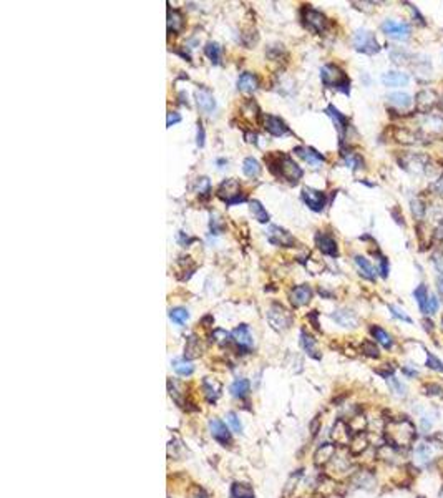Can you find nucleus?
<instances>
[{
  "mask_svg": "<svg viewBox=\"0 0 443 498\" xmlns=\"http://www.w3.org/2000/svg\"><path fill=\"white\" fill-rule=\"evenodd\" d=\"M316 244L317 248L321 249V252L327 254V256H332V257H337L338 256V248H337V243L331 234H326V233H317L316 234Z\"/></svg>",
  "mask_w": 443,
  "mask_h": 498,
  "instance_id": "13",
  "label": "nucleus"
},
{
  "mask_svg": "<svg viewBox=\"0 0 443 498\" xmlns=\"http://www.w3.org/2000/svg\"><path fill=\"white\" fill-rule=\"evenodd\" d=\"M249 380L247 378H236L232 383H231V387H229V390H231V393L234 397H239V398H244L249 393Z\"/></svg>",
  "mask_w": 443,
  "mask_h": 498,
  "instance_id": "31",
  "label": "nucleus"
},
{
  "mask_svg": "<svg viewBox=\"0 0 443 498\" xmlns=\"http://www.w3.org/2000/svg\"><path fill=\"white\" fill-rule=\"evenodd\" d=\"M302 18H304V25L316 33H322L329 28V18L322 12L312 8L311 5H306V7L302 8Z\"/></svg>",
  "mask_w": 443,
  "mask_h": 498,
  "instance_id": "3",
  "label": "nucleus"
},
{
  "mask_svg": "<svg viewBox=\"0 0 443 498\" xmlns=\"http://www.w3.org/2000/svg\"><path fill=\"white\" fill-rule=\"evenodd\" d=\"M321 78L327 87L335 88L345 95L350 93V80H348L345 72H343L340 67H337V65H333V63L324 65L321 70Z\"/></svg>",
  "mask_w": 443,
  "mask_h": 498,
  "instance_id": "1",
  "label": "nucleus"
},
{
  "mask_svg": "<svg viewBox=\"0 0 443 498\" xmlns=\"http://www.w3.org/2000/svg\"><path fill=\"white\" fill-rule=\"evenodd\" d=\"M271 164V163H269ZM272 166H277V174H281V176L286 179V181L289 183H292V184H296L299 179L302 178V168L299 166V164L294 161L292 158H289L286 156V154H279L277 156V163L276 164H271V169Z\"/></svg>",
  "mask_w": 443,
  "mask_h": 498,
  "instance_id": "2",
  "label": "nucleus"
},
{
  "mask_svg": "<svg viewBox=\"0 0 443 498\" xmlns=\"http://www.w3.org/2000/svg\"><path fill=\"white\" fill-rule=\"evenodd\" d=\"M382 32L390 38L395 40H407L410 37V25L405 22H397V20H385L382 23Z\"/></svg>",
  "mask_w": 443,
  "mask_h": 498,
  "instance_id": "7",
  "label": "nucleus"
},
{
  "mask_svg": "<svg viewBox=\"0 0 443 498\" xmlns=\"http://www.w3.org/2000/svg\"><path fill=\"white\" fill-rule=\"evenodd\" d=\"M289 299L296 307H302L306 304L311 302L312 299V287L309 284H301V286H296L289 292Z\"/></svg>",
  "mask_w": 443,
  "mask_h": 498,
  "instance_id": "12",
  "label": "nucleus"
},
{
  "mask_svg": "<svg viewBox=\"0 0 443 498\" xmlns=\"http://www.w3.org/2000/svg\"><path fill=\"white\" fill-rule=\"evenodd\" d=\"M302 201L306 203V206L309 209H312V211H322L324 208H326V203H327V198H326V194H324L322 191H319V189H314V188H309L306 186L302 189Z\"/></svg>",
  "mask_w": 443,
  "mask_h": 498,
  "instance_id": "8",
  "label": "nucleus"
},
{
  "mask_svg": "<svg viewBox=\"0 0 443 498\" xmlns=\"http://www.w3.org/2000/svg\"><path fill=\"white\" fill-rule=\"evenodd\" d=\"M181 122V115L176 113V112H169L168 113V118H166V124L168 126H173V124H176Z\"/></svg>",
  "mask_w": 443,
  "mask_h": 498,
  "instance_id": "50",
  "label": "nucleus"
},
{
  "mask_svg": "<svg viewBox=\"0 0 443 498\" xmlns=\"http://www.w3.org/2000/svg\"><path fill=\"white\" fill-rule=\"evenodd\" d=\"M294 153H297L299 156H301L304 161L309 163L311 166L314 168H317V166H321V164L326 161V158H324V154H321L319 151H316L314 148H307V146H297L296 149H294Z\"/></svg>",
  "mask_w": 443,
  "mask_h": 498,
  "instance_id": "15",
  "label": "nucleus"
},
{
  "mask_svg": "<svg viewBox=\"0 0 443 498\" xmlns=\"http://www.w3.org/2000/svg\"><path fill=\"white\" fill-rule=\"evenodd\" d=\"M266 236L269 239V243L274 244V246H281V248H291L296 239L289 231H286L284 228L279 226H269L266 231Z\"/></svg>",
  "mask_w": 443,
  "mask_h": 498,
  "instance_id": "9",
  "label": "nucleus"
},
{
  "mask_svg": "<svg viewBox=\"0 0 443 498\" xmlns=\"http://www.w3.org/2000/svg\"><path fill=\"white\" fill-rule=\"evenodd\" d=\"M390 57H392V60L395 63H402V62H405V60H407L408 53L405 52V50H402V48H393L392 53H390Z\"/></svg>",
  "mask_w": 443,
  "mask_h": 498,
  "instance_id": "47",
  "label": "nucleus"
},
{
  "mask_svg": "<svg viewBox=\"0 0 443 498\" xmlns=\"http://www.w3.org/2000/svg\"><path fill=\"white\" fill-rule=\"evenodd\" d=\"M332 319L338 326L342 327H355L357 326V316L348 309H338L332 314Z\"/></svg>",
  "mask_w": 443,
  "mask_h": 498,
  "instance_id": "21",
  "label": "nucleus"
},
{
  "mask_svg": "<svg viewBox=\"0 0 443 498\" xmlns=\"http://www.w3.org/2000/svg\"><path fill=\"white\" fill-rule=\"evenodd\" d=\"M353 261H355V266L358 267V271H360V274L363 277L368 279V281H375V267L372 266L370 261H368L367 257L355 256L353 257Z\"/></svg>",
  "mask_w": 443,
  "mask_h": 498,
  "instance_id": "24",
  "label": "nucleus"
},
{
  "mask_svg": "<svg viewBox=\"0 0 443 498\" xmlns=\"http://www.w3.org/2000/svg\"><path fill=\"white\" fill-rule=\"evenodd\" d=\"M342 156H343V161H345L347 166H350L352 169L363 168V159L358 156L357 153H342Z\"/></svg>",
  "mask_w": 443,
  "mask_h": 498,
  "instance_id": "38",
  "label": "nucleus"
},
{
  "mask_svg": "<svg viewBox=\"0 0 443 498\" xmlns=\"http://www.w3.org/2000/svg\"><path fill=\"white\" fill-rule=\"evenodd\" d=\"M196 191L198 194H203V196H208L209 191H211V183H209L208 178H198L196 181Z\"/></svg>",
  "mask_w": 443,
  "mask_h": 498,
  "instance_id": "42",
  "label": "nucleus"
},
{
  "mask_svg": "<svg viewBox=\"0 0 443 498\" xmlns=\"http://www.w3.org/2000/svg\"><path fill=\"white\" fill-rule=\"evenodd\" d=\"M413 297H415L420 312L427 316V307H428V299H430V294H428V289H427L425 284H420V286L413 291Z\"/></svg>",
  "mask_w": 443,
  "mask_h": 498,
  "instance_id": "26",
  "label": "nucleus"
},
{
  "mask_svg": "<svg viewBox=\"0 0 443 498\" xmlns=\"http://www.w3.org/2000/svg\"><path fill=\"white\" fill-rule=\"evenodd\" d=\"M246 138H249L247 141H252V143H256V134H246Z\"/></svg>",
  "mask_w": 443,
  "mask_h": 498,
  "instance_id": "56",
  "label": "nucleus"
},
{
  "mask_svg": "<svg viewBox=\"0 0 443 498\" xmlns=\"http://www.w3.org/2000/svg\"><path fill=\"white\" fill-rule=\"evenodd\" d=\"M198 146L203 148L204 146V128L201 123H198V139H196Z\"/></svg>",
  "mask_w": 443,
  "mask_h": 498,
  "instance_id": "51",
  "label": "nucleus"
},
{
  "mask_svg": "<svg viewBox=\"0 0 443 498\" xmlns=\"http://www.w3.org/2000/svg\"><path fill=\"white\" fill-rule=\"evenodd\" d=\"M173 369H174V372L181 377H188L194 372V366L188 361V359H174Z\"/></svg>",
  "mask_w": 443,
  "mask_h": 498,
  "instance_id": "32",
  "label": "nucleus"
},
{
  "mask_svg": "<svg viewBox=\"0 0 443 498\" xmlns=\"http://www.w3.org/2000/svg\"><path fill=\"white\" fill-rule=\"evenodd\" d=\"M242 173L246 174L247 178H257L261 174V164L256 158H246L242 161Z\"/></svg>",
  "mask_w": 443,
  "mask_h": 498,
  "instance_id": "30",
  "label": "nucleus"
},
{
  "mask_svg": "<svg viewBox=\"0 0 443 498\" xmlns=\"http://www.w3.org/2000/svg\"><path fill=\"white\" fill-rule=\"evenodd\" d=\"M203 392L209 402H216V398L219 397V392H221V385L216 383L211 378H204L203 380Z\"/></svg>",
  "mask_w": 443,
  "mask_h": 498,
  "instance_id": "29",
  "label": "nucleus"
},
{
  "mask_svg": "<svg viewBox=\"0 0 443 498\" xmlns=\"http://www.w3.org/2000/svg\"><path fill=\"white\" fill-rule=\"evenodd\" d=\"M388 102H390L393 107H397L398 110H407L413 103V100L408 93L397 92V93L388 95Z\"/></svg>",
  "mask_w": 443,
  "mask_h": 498,
  "instance_id": "27",
  "label": "nucleus"
},
{
  "mask_svg": "<svg viewBox=\"0 0 443 498\" xmlns=\"http://www.w3.org/2000/svg\"><path fill=\"white\" fill-rule=\"evenodd\" d=\"M402 372L405 374L407 377H410V378H413V377H417V375H418V371H417V369H408L407 366H405V367H402Z\"/></svg>",
  "mask_w": 443,
  "mask_h": 498,
  "instance_id": "52",
  "label": "nucleus"
},
{
  "mask_svg": "<svg viewBox=\"0 0 443 498\" xmlns=\"http://www.w3.org/2000/svg\"><path fill=\"white\" fill-rule=\"evenodd\" d=\"M226 420H227V423H229V425H231V428H232V430L234 432H242V423H241V420H239V418H237V415H236V413H234V412H229L227 413V415H226Z\"/></svg>",
  "mask_w": 443,
  "mask_h": 498,
  "instance_id": "45",
  "label": "nucleus"
},
{
  "mask_svg": "<svg viewBox=\"0 0 443 498\" xmlns=\"http://www.w3.org/2000/svg\"><path fill=\"white\" fill-rule=\"evenodd\" d=\"M169 319H171L176 326H183V324L189 319V312L184 307H173L171 311H169Z\"/></svg>",
  "mask_w": 443,
  "mask_h": 498,
  "instance_id": "35",
  "label": "nucleus"
},
{
  "mask_svg": "<svg viewBox=\"0 0 443 498\" xmlns=\"http://www.w3.org/2000/svg\"><path fill=\"white\" fill-rule=\"evenodd\" d=\"M201 354V344L196 339V336H189L186 339V347H184V359H194Z\"/></svg>",
  "mask_w": 443,
  "mask_h": 498,
  "instance_id": "33",
  "label": "nucleus"
},
{
  "mask_svg": "<svg viewBox=\"0 0 443 498\" xmlns=\"http://www.w3.org/2000/svg\"><path fill=\"white\" fill-rule=\"evenodd\" d=\"M257 87H259V80L256 75L251 72H244L241 73V77L237 78V88L241 90L242 93H252Z\"/></svg>",
  "mask_w": 443,
  "mask_h": 498,
  "instance_id": "19",
  "label": "nucleus"
},
{
  "mask_svg": "<svg viewBox=\"0 0 443 498\" xmlns=\"http://www.w3.org/2000/svg\"><path fill=\"white\" fill-rule=\"evenodd\" d=\"M362 352L365 354L367 357H372V359H378V357H380L378 347L375 346V342H372V341H363L362 342Z\"/></svg>",
  "mask_w": 443,
  "mask_h": 498,
  "instance_id": "40",
  "label": "nucleus"
},
{
  "mask_svg": "<svg viewBox=\"0 0 443 498\" xmlns=\"http://www.w3.org/2000/svg\"><path fill=\"white\" fill-rule=\"evenodd\" d=\"M267 321L274 329H276V331L282 332V331H286V329L291 327L292 314L289 312L287 309H284L281 304H272V306L269 307V312H267Z\"/></svg>",
  "mask_w": 443,
  "mask_h": 498,
  "instance_id": "5",
  "label": "nucleus"
},
{
  "mask_svg": "<svg viewBox=\"0 0 443 498\" xmlns=\"http://www.w3.org/2000/svg\"><path fill=\"white\" fill-rule=\"evenodd\" d=\"M388 311L392 312V316L395 317V319H400V321L407 322V324H413L412 317L408 316V314H407L405 311H403V309L398 307V306H393V304H388Z\"/></svg>",
  "mask_w": 443,
  "mask_h": 498,
  "instance_id": "41",
  "label": "nucleus"
},
{
  "mask_svg": "<svg viewBox=\"0 0 443 498\" xmlns=\"http://www.w3.org/2000/svg\"><path fill=\"white\" fill-rule=\"evenodd\" d=\"M264 128H266L272 136H284V134L289 133L287 124L279 117H274V115H264Z\"/></svg>",
  "mask_w": 443,
  "mask_h": 498,
  "instance_id": "14",
  "label": "nucleus"
},
{
  "mask_svg": "<svg viewBox=\"0 0 443 498\" xmlns=\"http://www.w3.org/2000/svg\"><path fill=\"white\" fill-rule=\"evenodd\" d=\"M370 334H372V337L375 339V342H378L383 349H387V351H390V349L393 347V337L388 334L385 329H382L380 326H370Z\"/></svg>",
  "mask_w": 443,
  "mask_h": 498,
  "instance_id": "20",
  "label": "nucleus"
},
{
  "mask_svg": "<svg viewBox=\"0 0 443 498\" xmlns=\"http://www.w3.org/2000/svg\"><path fill=\"white\" fill-rule=\"evenodd\" d=\"M440 108L443 110V95H442V100H440Z\"/></svg>",
  "mask_w": 443,
  "mask_h": 498,
  "instance_id": "57",
  "label": "nucleus"
},
{
  "mask_svg": "<svg viewBox=\"0 0 443 498\" xmlns=\"http://www.w3.org/2000/svg\"><path fill=\"white\" fill-rule=\"evenodd\" d=\"M415 453L420 457V460H423V462H427V460H430L432 458V450L427 443H418L417 448H415Z\"/></svg>",
  "mask_w": 443,
  "mask_h": 498,
  "instance_id": "43",
  "label": "nucleus"
},
{
  "mask_svg": "<svg viewBox=\"0 0 443 498\" xmlns=\"http://www.w3.org/2000/svg\"><path fill=\"white\" fill-rule=\"evenodd\" d=\"M382 83L385 87H403L408 83V75L402 72H387L382 75Z\"/></svg>",
  "mask_w": 443,
  "mask_h": 498,
  "instance_id": "23",
  "label": "nucleus"
},
{
  "mask_svg": "<svg viewBox=\"0 0 443 498\" xmlns=\"http://www.w3.org/2000/svg\"><path fill=\"white\" fill-rule=\"evenodd\" d=\"M438 95L433 90H422L415 97V107L420 113H430L438 105Z\"/></svg>",
  "mask_w": 443,
  "mask_h": 498,
  "instance_id": "11",
  "label": "nucleus"
},
{
  "mask_svg": "<svg viewBox=\"0 0 443 498\" xmlns=\"http://www.w3.org/2000/svg\"><path fill=\"white\" fill-rule=\"evenodd\" d=\"M193 498H208V495H206V493H204L203 490H198V492L193 495Z\"/></svg>",
  "mask_w": 443,
  "mask_h": 498,
  "instance_id": "55",
  "label": "nucleus"
},
{
  "mask_svg": "<svg viewBox=\"0 0 443 498\" xmlns=\"http://www.w3.org/2000/svg\"><path fill=\"white\" fill-rule=\"evenodd\" d=\"M218 196L224 199L227 204H236V203H242L246 201V196L241 193V186L236 179H226L219 184L218 188Z\"/></svg>",
  "mask_w": 443,
  "mask_h": 498,
  "instance_id": "6",
  "label": "nucleus"
},
{
  "mask_svg": "<svg viewBox=\"0 0 443 498\" xmlns=\"http://www.w3.org/2000/svg\"><path fill=\"white\" fill-rule=\"evenodd\" d=\"M209 432H211L214 440L221 443L222 447H229L232 443L231 432H229V428L226 427V423L222 420H219V418H211V420H209Z\"/></svg>",
  "mask_w": 443,
  "mask_h": 498,
  "instance_id": "10",
  "label": "nucleus"
},
{
  "mask_svg": "<svg viewBox=\"0 0 443 498\" xmlns=\"http://www.w3.org/2000/svg\"><path fill=\"white\" fill-rule=\"evenodd\" d=\"M301 346L306 351V354L312 359H321V352L317 349L316 339H314L307 331H301Z\"/></svg>",
  "mask_w": 443,
  "mask_h": 498,
  "instance_id": "22",
  "label": "nucleus"
},
{
  "mask_svg": "<svg viewBox=\"0 0 443 498\" xmlns=\"http://www.w3.org/2000/svg\"><path fill=\"white\" fill-rule=\"evenodd\" d=\"M423 326H425V331L427 332H432L433 331V322L432 321H427V319H425V321H423Z\"/></svg>",
  "mask_w": 443,
  "mask_h": 498,
  "instance_id": "54",
  "label": "nucleus"
},
{
  "mask_svg": "<svg viewBox=\"0 0 443 498\" xmlns=\"http://www.w3.org/2000/svg\"><path fill=\"white\" fill-rule=\"evenodd\" d=\"M249 208H251L252 216L256 218L259 223H267L269 221V214L266 211V208H264L257 199H252V201L249 203Z\"/></svg>",
  "mask_w": 443,
  "mask_h": 498,
  "instance_id": "34",
  "label": "nucleus"
},
{
  "mask_svg": "<svg viewBox=\"0 0 443 498\" xmlns=\"http://www.w3.org/2000/svg\"><path fill=\"white\" fill-rule=\"evenodd\" d=\"M232 339L236 341V344L239 347L242 349H251L252 344H254V339H252V334L249 331V327L246 324H241L239 327H236L232 331Z\"/></svg>",
  "mask_w": 443,
  "mask_h": 498,
  "instance_id": "17",
  "label": "nucleus"
},
{
  "mask_svg": "<svg viewBox=\"0 0 443 498\" xmlns=\"http://www.w3.org/2000/svg\"><path fill=\"white\" fill-rule=\"evenodd\" d=\"M437 287H438V292H440V296L443 299V272L438 276V281H437Z\"/></svg>",
  "mask_w": 443,
  "mask_h": 498,
  "instance_id": "53",
  "label": "nucleus"
},
{
  "mask_svg": "<svg viewBox=\"0 0 443 498\" xmlns=\"http://www.w3.org/2000/svg\"><path fill=\"white\" fill-rule=\"evenodd\" d=\"M204 53H206V57L211 60L213 63H219V60H221V47L214 42L206 43V47H204Z\"/></svg>",
  "mask_w": 443,
  "mask_h": 498,
  "instance_id": "36",
  "label": "nucleus"
},
{
  "mask_svg": "<svg viewBox=\"0 0 443 498\" xmlns=\"http://www.w3.org/2000/svg\"><path fill=\"white\" fill-rule=\"evenodd\" d=\"M353 47L357 52L365 55H375L380 52V45H378L375 35L368 30H357L353 35Z\"/></svg>",
  "mask_w": 443,
  "mask_h": 498,
  "instance_id": "4",
  "label": "nucleus"
},
{
  "mask_svg": "<svg viewBox=\"0 0 443 498\" xmlns=\"http://www.w3.org/2000/svg\"><path fill=\"white\" fill-rule=\"evenodd\" d=\"M184 27V18L178 10H168V30L169 33H178L181 32Z\"/></svg>",
  "mask_w": 443,
  "mask_h": 498,
  "instance_id": "25",
  "label": "nucleus"
},
{
  "mask_svg": "<svg viewBox=\"0 0 443 498\" xmlns=\"http://www.w3.org/2000/svg\"><path fill=\"white\" fill-rule=\"evenodd\" d=\"M231 498H254V490L249 483L236 482L231 487Z\"/></svg>",
  "mask_w": 443,
  "mask_h": 498,
  "instance_id": "28",
  "label": "nucleus"
},
{
  "mask_svg": "<svg viewBox=\"0 0 443 498\" xmlns=\"http://www.w3.org/2000/svg\"><path fill=\"white\" fill-rule=\"evenodd\" d=\"M425 390V395H430V397H442L443 395V387L438 385V383H427L423 387Z\"/></svg>",
  "mask_w": 443,
  "mask_h": 498,
  "instance_id": "44",
  "label": "nucleus"
},
{
  "mask_svg": "<svg viewBox=\"0 0 443 498\" xmlns=\"http://www.w3.org/2000/svg\"><path fill=\"white\" fill-rule=\"evenodd\" d=\"M438 307H440L438 297L433 296V294H430V299H428V307H427V316H432V314H435L438 311Z\"/></svg>",
  "mask_w": 443,
  "mask_h": 498,
  "instance_id": "49",
  "label": "nucleus"
},
{
  "mask_svg": "<svg viewBox=\"0 0 443 498\" xmlns=\"http://www.w3.org/2000/svg\"><path fill=\"white\" fill-rule=\"evenodd\" d=\"M326 113L332 118V122H333V124H335L337 131H338V136H340V139H342L343 134H345V131H347V128H348V120H347V117L343 113L338 112V110L333 107V105H329L327 110H326Z\"/></svg>",
  "mask_w": 443,
  "mask_h": 498,
  "instance_id": "16",
  "label": "nucleus"
},
{
  "mask_svg": "<svg viewBox=\"0 0 443 498\" xmlns=\"http://www.w3.org/2000/svg\"><path fill=\"white\" fill-rule=\"evenodd\" d=\"M427 364L425 366L428 369H432V371H435V372H443V362L438 359L435 354L430 352V351H427Z\"/></svg>",
  "mask_w": 443,
  "mask_h": 498,
  "instance_id": "39",
  "label": "nucleus"
},
{
  "mask_svg": "<svg viewBox=\"0 0 443 498\" xmlns=\"http://www.w3.org/2000/svg\"><path fill=\"white\" fill-rule=\"evenodd\" d=\"M385 380H387V383H388V387H390L392 390L395 392L398 397H407V387H405V383H402L395 375L387 377Z\"/></svg>",
  "mask_w": 443,
  "mask_h": 498,
  "instance_id": "37",
  "label": "nucleus"
},
{
  "mask_svg": "<svg viewBox=\"0 0 443 498\" xmlns=\"http://www.w3.org/2000/svg\"><path fill=\"white\" fill-rule=\"evenodd\" d=\"M378 271H380L382 277H388V259L382 254H378Z\"/></svg>",
  "mask_w": 443,
  "mask_h": 498,
  "instance_id": "48",
  "label": "nucleus"
},
{
  "mask_svg": "<svg viewBox=\"0 0 443 498\" xmlns=\"http://www.w3.org/2000/svg\"><path fill=\"white\" fill-rule=\"evenodd\" d=\"M209 228H211V231L214 234H221L222 233L224 224H222L221 219H219L218 214H211V223H209Z\"/></svg>",
  "mask_w": 443,
  "mask_h": 498,
  "instance_id": "46",
  "label": "nucleus"
},
{
  "mask_svg": "<svg viewBox=\"0 0 443 498\" xmlns=\"http://www.w3.org/2000/svg\"><path fill=\"white\" fill-rule=\"evenodd\" d=\"M196 103L198 107L203 110L204 113H213L216 108V102H214L213 93L208 88H199L196 92Z\"/></svg>",
  "mask_w": 443,
  "mask_h": 498,
  "instance_id": "18",
  "label": "nucleus"
}]
</instances>
